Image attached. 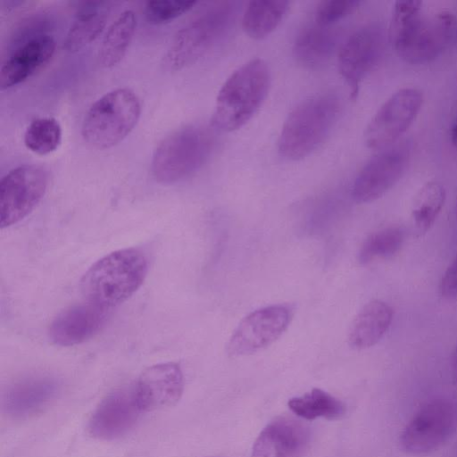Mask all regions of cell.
<instances>
[{
    "mask_svg": "<svg viewBox=\"0 0 457 457\" xmlns=\"http://www.w3.org/2000/svg\"><path fill=\"white\" fill-rule=\"evenodd\" d=\"M237 4L212 2L179 29L166 54L169 67L177 71L193 64L222 40L235 20Z\"/></svg>",
    "mask_w": 457,
    "mask_h": 457,
    "instance_id": "cell-5",
    "label": "cell"
},
{
    "mask_svg": "<svg viewBox=\"0 0 457 457\" xmlns=\"http://www.w3.org/2000/svg\"><path fill=\"white\" fill-rule=\"evenodd\" d=\"M137 18L131 10L122 12L110 25L98 51L100 66L109 69L124 58L133 39Z\"/></svg>",
    "mask_w": 457,
    "mask_h": 457,
    "instance_id": "cell-23",
    "label": "cell"
},
{
    "mask_svg": "<svg viewBox=\"0 0 457 457\" xmlns=\"http://www.w3.org/2000/svg\"><path fill=\"white\" fill-rule=\"evenodd\" d=\"M143 412L174 405L184 390V377L176 362H162L145 369L133 385Z\"/></svg>",
    "mask_w": 457,
    "mask_h": 457,
    "instance_id": "cell-15",
    "label": "cell"
},
{
    "mask_svg": "<svg viewBox=\"0 0 457 457\" xmlns=\"http://www.w3.org/2000/svg\"><path fill=\"white\" fill-rule=\"evenodd\" d=\"M340 104L332 94L305 99L286 119L278 138V152L289 160H300L312 154L333 128Z\"/></svg>",
    "mask_w": 457,
    "mask_h": 457,
    "instance_id": "cell-4",
    "label": "cell"
},
{
    "mask_svg": "<svg viewBox=\"0 0 457 457\" xmlns=\"http://www.w3.org/2000/svg\"><path fill=\"white\" fill-rule=\"evenodd\" d=\"M148 272L145 255L136 248L112 252L96 261L80 281L81 293L90 303L110 309L132 296Z\"/></svg>",
    "mask_w": 457,
    "mask_h": 457,
    "instance_id": "cell-2",
    "label": "cell"
},
{
    "mask_svg": "<svg viewBox=\"0 0 457 457\" xmlns=\"http://www.w3.org/2000/svg\"><path fill=\"white\" fill-rule=\"evenodd\" d=\"M445 200V187L437 181L427 182L417 193L411 208L415 230L427 233L434 225Z\"/></svg>",
    "mask_w": 457,
    "mask_h": 457,
    "instance_id": "cell-26",
    "label": "cell"
},
{
    "mask_svg": "<svg viewBox=\"0 0 457 457\" xmlns=\"http://www.w3.org/2000/svg\"><path fill=\"white\" fill-rule=\"evenodd\" d=\"M420 1H396L394 5L390 41L396 54L411 64L435 59L447 46L455 17L448 11L424 14Z\"/></svg>",
    "mask_w": 457,
    "mask_h": 457,
    "instance_id": "cell-1",
    "label": "cell"
},
{
    "mask_svg": "<svg viewBox=\"0 0 457 457\" xmlns=\"http://www.w3.org/2000/svg\"><path fill=\"white\" fill-rule=\"evenodd\" d=\"M292 315L291 307L286 304H272L250 312L233 331L227 353L237 357L266 348L286 331Z\"/></svg>",
    "mask_w": 457,
    "mask_h": 457,
    "instance_id": "cell-10",
    "label": "cell"
},
{
    "mask_svg": "<svg viewBox=\"0 0 457 457\" xmlns=\"http://www.w3.org/2000/svg\"><path fill=\"white\" fill-rule=\"evenodd\" d=\"M289 2L259 0L247 4L243 13L242 26L253 39H262L273 32L288 11Z\"/></svg>",
    "mask_w": 457,
    "mask_h": 457,
    "instance_id": "cell-24",
    "label": "cell"
},
{
    "mask_svg": "<svg viewBox=\"0 0 457 457\" xmlns=\"http://www.w3.org/2000/svg\"><path fill=\"white\" fill-rule=\"evenodd\" d=\"M439 291L444 298L457 296V255L445 270L439 285Z\"/></svg>",
    "mask_w": 457,
    "mask_h": 457,
    "instance_id": "cell-31",
    "label": "cell"
},
{
    "mask_svg": "<svg viewBox=\"0 0 457 457\" xmlns=\"http://www.w3.org/2000/svg\"><path fill=\"white\" fill-rule=\"evenodd\" d=\"M213 145L209 129L187 126L163 138L153 154L151 171L160 183L170 184L188 177L207 160Z\"/></svg>",
    "mask_w": 457,
    "mask_h": 457,
    "instance_id": "cell-7",
    "label": "cell"
},
{
    "mask_svg": "<svg viewBox=\"0 0 457 457\" xmlns=\"http://www.w3.org/2000/svg\"><path fill=\"white\" fill-rule=\"evenodd\" d=\"M456 213H457V207H456Z\"/></svg>",
    "mask_w": 457,
    "mask_h": 457,
    "instance_id": "cell-34",
    "label": "cell"
},
{
    "mask_svg": "<svg viewBox=\"0 0 457 457\" xmlns=\"http://www.w3.org/2000/svg\"><path fill=\"white\" fill-rule=\"evenodd\" d=\"M423 98L415 88H402L379 107L364 132V141L370 149L393 145L417 117Z\"/></svg>",
    "mask_w": 457,
    "mask_h": 457,
    "instance_id": "cell-11",
    "label": "cell"
},
{
    "mask_svg": "<svg viewBox=\"0 0 457 457\" xmlns=\"http://www.w3.org/2000/svg\"><path fill=\"white\" fill-rule=\"evenodd\" d=\"M108 310L90 303L73 305L60 312L52 321L49 338L61 346L81 344L104 326Z\"/></svg>",
    "mask_w": 457,
    "mask_h": 457,
    "instance_id": "cell-17",
    "label": "cell"
},
{
    "mask_svg": "<svg viewBox=\"0 0 457 457\" xmlns=\"http://www.w3.org/2000/svg\"><path fill=\"white\" fill-rule=\"evenodd\" d=\"M384 34L377 25L363 26L352 33L338 53V70L355 99L360 85L378 63L384 51Z\"/></svg>",
    "mask_w": 457,
    "mask_h": 457,
    "instance_id": "cell-13",
    "label": "cell"
},
{
    "mask_svg": "<svg viewBox=\"0 0 457 457\" xmlns=\"http://www.w3.org/2000/svg\"><path fill=\"white\" fill-rule=\"evenodd\" d=\"M451 141L453 145L457 148V118L451 129Z\"/></svg>",
    "mask_w": 457,
    "mask_h": 457,
    "instance_id": "cell-33",
    "label": "cell"
},
{
    "mask_svg": "<svg viewBox=\"0 0 457 457\" xmlns=\"http://www.w3.org/2000/svg\"><path fill=\"white\" fill-rule=\"evenodd\" d=\"M140 113L141 102L132 89H112L98 98L86 112L82 137L94 148H111L132 131Z\"/></svg>",
    "mask_w": 457,
    "mask_h": 457,
    "instance_id": "cell-6",
    "label": "cell"
},
{
    "mask_svg": "<svg viewBox=\"0 0 457 457\" xmlns=\"http://www.w3.org/2000/svg\"><path fill=\"white\" fill-rule=\"evenodd\" d=\"M195 1L186 0H154L145 4V13L147 21L153 24L169 22L189 11Z\"/></svg>",
    "mask_w": 457,
    "mask_h": 457,
    "instance_id": "cell-29",
    "label": "cell"
},
{
    "mask_svg": "<svg viewBox=\"0 0 457 457\" xmlns=\"http://www.w3.org/2000/svg\"><path fill=\"white\" fill-rule=\"evenodd\" d=\"M59 385L51 378H32L11 386L3 396L4 411L13 418H26L55 399Z\"/></svg>",
    "mask_w": 457,
    "mask_h": 457,
    "instance_id": "cell-19",
    "label": "cell"
},
{
    "mask_svg": "<svg viewBox=\"0 0 457 457\" xmlns=\"http://www.w3.org/2000/svg\"><path fill=\"white\" fill-rule=\"evenodd\" d=\"M452 379L454 385L457 386V346L453 352L451 362Z\"/></svg>",
    "mask_w": 457,
    "mask_h": 457,
    "instance_id": "cell-32",
    "label": "cell"
},
{
    "mask_svg": "<svg viewBox=\"0 0 457 457\" xmlns=\"http://www.w3.org/2000/svg\"><path fill=\"white\" fill-rule=\"evenodd\" d=\"M287 405L294 414L307 420L317 418L338 420L346 411L345 405L339 399L320 388L291 398Z\"/></svg>",
    "mask_w": 457,
    "mask_h": 457,
    "instance_id": "cell-25",
    "label": "cell"
},
{
    "mask_svg": "<svg viewBox=\"0 0 457 457\" xmlns=\"http://www.w3.org/2000/svg\"><path fill=\"white\" fill-rule=\"evenodd\" d=\"M456 426V403L450 398H435L411 418L400 435V445L408 453L426 454L443 445Z\"/></svg>",
    "mask_w": 457,
    "mask_h": 457,
    "instance_id": "cell-8",
    "label": "cell"
},
{
    "mask_svg": "<svg viewBox=\"0 0 457 457\" xmlns=\"http://www.w3.org/2000/svg\"><path fill=\"white\" fill-rule=\"evenodd\" d=\"M311 440L309 426L291 416L269 422L256 438L252 457H303Z\"/></svg>",
    "mask_w": 457,
    "mask_h": 457,
    "instance_id": "cell-16",
    "label": "cell"
},
{
    "mask_svg": "<svg viewBox=\"0 0 457 457\" xmlns=\"http://www.w3.org/2000/svg\"><path fill=\"white\" fill-rule=\"evenodd\" d=\"M361 4L358 0H324L317 4L315 21L319 25L331 27L334 23L352 13Z\"/></svg>",
    "mask_w": 457,
    "mask_h": 457,
    "instance_id": "cell-30",
    "label": "cell"
},
{
    "mask_svg": "<svg viewBox=\"0 0 457 457\" xmlns=\"http://www.w3.org/2000/svg\"><path fill=\"white\" fill-rule=\"evenodd\" d=\"M405 237L403 228L387 227L371 233L362 243L358 261L366 265L378 259L393 256L402 247Z\"/></svg>",
    "mask_w": 457,
    "mask_h": 457,
    "instance_id": "cell-27",
    "label": "cell"
},
{
    "mask_svg": "<svg viewBox=\"0 0 457 457\" xmlns=\"http://www.w3.org/2000/svg\"><path fill=\"white\" fill-rule=\"evenodd\" d=\"M270 85V69L262 59H253L238 67L218 93L212 126L226 132L242 128L264 102Z\"/></svg>",
    "mask_w": 457,
    "mask_h": 457,
    "instance_id": "cell-3",
    "label": "cell"
},
{
    "mask_svg": "<svg viewBox=\"0 0 457 457\" xmlns=\"http://www.w3.org/2000/svg\"><path fill=\"white\" fill-rule=\"evenodd\" d=\"M409 142L394 144L371 158L357 175L352 190L357 203L383 196L400 179L411 159Z\"/></svg>",
    "mask_w": 457,
    "mask_h": 457,
    "instance_id": "cell-12",
    "label": "cell"
},
{
    "mask_svg": "<svg viewBox=\"0 0 457 457\" xmlns=\"http://www.w3.org/2000/svg\"><path fill=\"white\" fill-rule=\"evenodd\" d=\"M54 49L55 41L47 34L37 35L21 44L1 66V89L25 81L50 61Z\"/></svg>",
    "mask_w": 457,
    "mask_h": 457,
    "instance_id": "cell-18",
    "label": "cell"
},
{
    "mask_svg": "<svg viewBox=\"0 0 457 457\" xmlns=\"http://www.w3.org/2000/svg\"><path fill=\"white\" fill-rule=\"evenodd\" d=\"M110 12L107 2H87L76 12L66 34L63 47L75 53L92 43L105 27Z\"/></svg>",
    "mask_w": 457,
    "mask_h": 457,
    "instance_id": "cell-22",
    "label": "cell"
},
{
    "mask_svg": "<svg viewBox=\"0 0 457 457\" xmlns=\"http://www.w3.org/2000/svg\"><path fill=\"white\" fill-rule=\"evenodd\" d=\"M337 41V32L332 27L312 24L303 29L295 38L294 57L304 68H318L329 59Z\"/></svg>",
    "mask_w": 457,
    "mask_h": 457,
    "instance_id": "cell-21",
    "label": "cell"
},
{
    "mask_svg": "<svg viewBox=\"0 0 457 457\" xmlns=\"http://www.w3.org/2000/svg\"><path fill=\"white\" fill-rule=\"evenodd\" d=\"M62 141V127L54 117L33 120L24 133V144L31 152L45 155L57 149Z\"/></svg>",
    "mask_w": 457,
    "mask_h": 457,
    "instance_id": "cell-28",
    "label": "cell"
},
{
    "mask_svg": "<svg viewBox=\"0 0 457 457\" xmlns=\"http://www.w3.org/2000/svg\"><path fill=\"white\" fill-rule=\"evenodd\" d=\"M48 184L45 168L23 164L11 170L0 182V228L28 216L43 198Z\"/></svg>",
    "mask_w": 457,
    "mask_h": 457,
    "instance_id": "cell-9",
    "label": "cell"
},
{
    "mask_svg": "<svg viewBox=\"0 0 457 457\" xmlns=\"http://www.w3.org/2000/svg\"><path fill=\"white\" fill-rule=\"evenodd\" d=\"M394 316L392 307L374 299L367 303L354 318L348 334V344L355 350L375 345L388 330Z\"/></svg>",
    "mask_w": 457,
    "mask_h": 457,
    "instance_id": "cell-20",
    "label": "cell"
},
{
    "mask_svg": "<svg viewBox=\"0 0 457 457\" xmlns=\"http://www.w3.org/2000/svg\"><path fill=\"white\" fill-rule=\"evenodd\" d=\"M142 412L133 385L117 389L106 395L93 412L88 433L102 440L119 438L134 428Z\"/></svg>",
    "mask_w": 457,
    "mask_h": 457,
    "instance_id": "cell-14",
    "label": "cell"
}]
</instances>
